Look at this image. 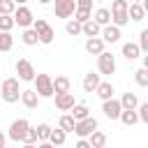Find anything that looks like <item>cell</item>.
I'll return each instance as SVG.
<instances>
[{
    "label": "cell",
    "instance_id": "obj_1",
    "mask_svg": "<svg viewBox=\"0 0 148 148\" xmlns=\"http://www.w3.org/2000/svg\"><path fill=\"white\" fill-rule=\"evenodd\" d=\"M18 95H21V90H18V79H5L2 81V86H0V97L5 99V102H16L18 99Z\"/></svg>",
    "mask_w": 148,
    "mask_h": 148
},
{
    "label": "cell",
    "instance_id": "obj_2",
    "mask_svg": "<svg viewBox=\"0 0 148 148\" xmlns=\"http://www.w3.org/2000/svg\"><path fill=\"white\" fill-rule=\"evenodd\" d=\"M127 0H113L111 2V21L116 23V25H125L127 21H130V16H127Z\"/></svg>",
    "mask_w": 148,
    "mask_h": 148
},
{
    "label": "cell",
    "instance_id": "obj_3",
    "mask_svg": "<svg viewBox=\"0 0 148 148\" xmlns=\"http://www.w3.org/2000/svg\"><path fill=\"white\" fill-rule=\"evenodd\" d=\"M32 28H35V32H37L42 44H51L53 42V28L44 18H32Z\"/></svg>",
    "mask_w": 148,
    "mask_h": 148
},
{
    "label": "cell",
    "instance_id": "obj_4",
    "mask_svg": "<svg viewBox=\"0 0 148 148\" xmlns=\"http://www.w3.org/2000/svg\"><path fill=\"white\" fill-rule=\"evenodd\" d=\"M35 86H37V95L39 97H51L53 95V79L49 74H35Z\"/></svg>",
    "mask_w": 148,
    "mask_h": 148
},
{
    "label": "cell",
    "instance_id": "obj_5",
    "mask_svg": "<svg viewBox=\"0 0 148 148\" xmlns=\"http://www.w3.org/2000/svg\"><path fill=\"white\" fill-rule=\"evenodd\" d=\"M97 67H99L102 74H113L116 72V58L106 51H99L97 53Z\"/></svg>",
    "mask_w": 148,
    "mask_h": 148
},
{
    "label": "cell",
    "instance_id": "obj_6",
    "mask_svg": "<svg viewBox=\"0 0 148 148\" xmlns=\"http://www.w3.org/2000/svg\"><path fill=\"white\" fill-rule=\"evenodd\" d=\"M16 74H18V79L21 81H32L35 79V67H32V62L30 60H25V58H21V60H16Z\"/></svg>",
    "mask_w": 148,
    "mask_h": 148
},
{
    "label": "cell",
    "instance_id": "obj_7",
    "mask_svg": "<svg viewBox=\"0 0 148 148\" xmlns=\"http://www.w3.org/2000/svg\"><path fill=\"white\" fill-rule=\"evenodd\" d=\"M28 127H30V125H28L25 118H16V120L9 125V139H14V141H23Z\"/></svg>",
    "mask_w": 148,
    "mask_h": 148
},
{
    "label": "cell",
    "instance_id": "obj_8",
    "mask_svg": "<svg viewBox=\"0 0 148 148\" xmlns=\"http://www.w3.org/2000/svg\"><path fill=\"white\" fill-rule=\"evenodd\" d=\"M53 2H56L53 12H56V16H60V18L72 16L74 9H76V0H53Z\"/></svg>",
    "mask_w": 148,
    "mask_h": 148
},
{
    "label": "cell",
    "instance_id": "obj_9",
    "mask_svg": "<svg viewBox=\"0 0 148 148\" xmlns=\"http://www.w3.org/2000/svg\"><path fill=\"white\" fill-rule=\"evenodd\" d=\"M92 130H97V120H95V118H90V116H86V118L76 120V125H74V132H76L79 136H88Z\"/></svg>",
    "mask_w": 148,
    "mask_h": 148
},
{
    "label": "cell",
    "instance_id": "obj_10",
    "mask_svg": "<svg viewBox=\"0 0 148 148\" xmlns=\"http://www.w3.org/2000/svg\"><path fill=\"white\" fill-rule=\"evenodd\" d=\"M12 16H14V23H18V25H23V28L32 23V12H30L28 7H14Z\"/></svg>",
    "mask_w": 148,
    "mask_h": 148
},
{
    "label": "cell",
    "instance_id": "obj_11",
    "mask_svg": "<svg viewBox=\"0 0 148 148\" xmlns=\"http://www.w3.org/2000/svg\"><path fill=\"white\" fill-rule=\"evenodd\" d=\"M120 99H113V97H106L104 99V104H102V111H104V116H109L111 120H116L118 118V113H120Z\"/></svg>",
    "mask_w": 148,
    "mask_h": 148
},
{
    "label": "cell",
    "instance_id": "obj_12",
    "mask_svg": "<svg viewBox=\"0 0 148 148\" xmlns=\"http://www.w3.org/2000/svg\"><path fill=\"white\" fill-rule=\"evenodd\" d=\"M72 104H74V95H72L69 90H65V92H56V106H58L60 111H69Z\"/></svg>",
    "mask_w": 148,
    "mask_h": 148
},
{
    "label": "cell",
    "instance_id": "obj_13",
    "mask_svg": "<svg viewBox=\"0 0 148 148\" xmlns=\"http://www.w3.org/2000/svg\"><path fill=\"white\" fill-rule=\"evenodd\" d=\"M18 97H21V102H23L28 109H35V106H37V102H39L37 90H30V88H28V90H21V95H18Z\"/></svg>",
    "mask_w": 148,
    "mask_h": 148
},
{
    "label": "cell",
    "instance_id": "obj_14",
    "mask_svg": "<svg viewBox=\"0 0 148 148\" xmlns=\"http://www.w3.org/2000/svg\"><path fill=\"white\" fill-rule=\"evenodd\" d=\"M81 32H83L86 37H95V35H99V23L90 16L88 21H83V23H81Z\"/></svg>",
    "mask_w": 148,
    "mask_h": 148
},
{
    "label": "cell",
    "instance_id": "obj_15",
    "mask_svg": "<svg viewBox=\"0 0 148 148\" xmlns=\"http://www.w3.org/2000/svg\"><path fill=\"white\" fill-rule=\"evenodd\" d=\"M143 14H146V7H143L141 2H132V5H127V16H130V18L141 21V18H143Z\"/></svg>",
    "mask_w": 148,
    "mask_h": 148
},
{
    "label": "cell",
    "instance_id": "obj_16",
    "mask_svg": "<svg viewBox=\"0 0 148 148\" xmlns=\"http://www.w3.org/2000/svg\"><path fill=\"white\" fill-rule=\"evenodd\" d=\"M102 37H104V42H118V37H120V25H104V30H102Z\"/></svg>",
    "mask_w": 148,
    "mask_h": 148
},
{
    "label": "cell",
    "instance_id": "obj_17",
    "mask_svg": "<svg viewBox=\"0 0 148 148\" xmlns=\"http://www.w3.org/2000/svg\"><path fill=\"white\" fill-rule=\"evenodd\" d=\"M86 51H88V53H99V51H104V39H99L97 35H95V37H88Z\"/></svg>",
    "mask_w": 148,
    "mask_h": 148
},
{
    "label": "cell",
    "instance_id": "obj_18",
    "mask_svg": "<svg viewBox=\"0 0 148 148\" xmlns=\"http://www.w3.org/2000/svg\"><path fill=\"white\" fill-rule=\"evenodd\" d=\"M97 83H99V74H92V72H88V74L83 76V90H86V92H95Z\"/></svg>",
    "mask_w": 148,
    "mask_h": 148
},
{
    "label": "cell",
    "instance_id": "obj_19",
    "mask_svg": "<svg viewBox=\"0 0 148 148\" xmlns=\"http://www.w3.org/2000/svg\"><path fill=\"white\" fill-rule=\"evenodd\" d=\"M118 118H120L127 127H130V125H134V123H139V116H136V111H134V109H120Z\"/></svg>",
    "mask_w": 148,
    "mask_h": 148
},
{
    "label": "cell",
    "instance_id": "obj_20",
    "mask_svg": "<svg viewBox=\"0 0 148 148\" xmlns=\"http://www.w3.org/2000/svg\"><path fill=\"white\" fill-rule=\"evenodd\" d=\"M141 53V49H139V44H134V42H127V44H123V56L127 58V60H132V58H136Z\"/></svg>",
    "mask_w": 148,
    "mask_h": 148
},
{
    "label": "cell",
    "instance_id": "obj_21",
    "mask_svg": "<svg viewBox=\"0 0 148 148\" xmlns=\"http://www.w3.org/2000/svg\"><path fill=\"white\" fill-rule=\"evenodd\" d=\"M95 92H97L102 99H106V97H113V86H111L109 81H104V83L99 81V83H97V88H95Z\"/></svg>",
    "mask_w": 148,
    "mask_h": 148
},
{
    "label": "cell",
    "instance_id": "obj_22",
    "mask_svg": "<svg viewBox=\"0 0 148 148\" xmlns=\"http://www.w3.org/2000/svg\"><path fill=\"white\" fill-rule=\"evenodd\" d=\"M136 104H139V99H136L134 92H123V97H120V106L123 109H136Z\"/></svg>",
    "mask_w": 148,
    "mask_h": 148
},
{
    "label": "cell",
    "instance_id": "obj_23",
    "mask_svg": "<svg viewBox=\"0 0 148 148\" xmlns=\"http://www.w3.org/2000/svg\"><path fill=\"white\" fill-rule=\"evenodd\" d=\"M74 125H76V120L72 118V113H65V116H60V120H58V127L65 130V132H74Z\"/></svg>",
    "mask_w": 148,
    "mask_h": 148
},
{
    "label": "cell",
    "instance_id": "obj_24",
    "mask_svg": "<svg viewBox=\"0 0 148 148\" xmlns=\"http://www.w3.org/2000/svg\"><path fill=\"white\" fill-rule=\"evenodd\" d=\"M92 18H95V21H97L99 25H106V23L111 21V12H109L106 7H99V9H97V12L92 14Z\"/></svg>",
    "mask_w": 148,
    "mask_h": 148
},
{
    "label": "cell",
    "instance_id": "obj_25",
    "mask_svg": "<svg viewBox=\"0 0 148 148\" xmlns=\"http://www.w3.org/2000/svg\"><path fill=\"white\" fill-rule=\"evenodd\" d=\"M65 134H67V132L60 130V127H58V130H51V132H49V141H51L53 146H62V143H65Z\"/></svg>",
    "mask_w": 148,
    "mask_h": 148
},
{
    "label": "cell",
    "instance_id": "obj_26",
    "mask_svg": "<svg viewBox=\"0 0 148 148\" xmlns=\"http://www.w3.org/2000/svg\"><path fill=\"white\" fill-rule=\"evenodd\" d=\"M104 143H106V134L92 130V132H90V146H92V148H102Z\"/></svg>",
    "mask_w": 148,
    "mask_h": 148
},
{
    "label": "cell",
    "instance_id": "obj_27",
    "mask_svg": "<svg viewBox=\"0 0 148 148\" xmlns=\"http://www.w3.org/2000/svg\"><path fill=\"white\" fill-rule=\"evenodd\" d=\"M14 46V37L9 35V30H0V51H9Z\"/></svg>",
    "mask_w": 148,
    "mask_h": 148
},
{
    "label": "cell",
    "instance_id": "obj_28",
    "mask_svg": "<svg viewBox=\"0 0 148 148\" xmlns=\"http://www.w3.org/2000/svg\"><path fill=\"white\" fill-rule=\"evenodd\" d=\"M69 90V79L67 76H56L53 79V92H65Z\"/></svg>",
    "mask_w": 148,
    "mask_h": 148
},
{
    "label": "cell",
    "instance_id": "obj_29",
    "mask_svg": "<svg viewBox=\"0 0 148 148\" xmlns=\"http://www.w3.org/2000/svg\"><path fill=\"white\" fill-rule=\"evenodd\" d=\"M88 111H90V109H88L86 104H76V102L72 104V118H74V120H81V118H86V116H88Z\"/></svg>",
    "mask_w": 148,
    "mask_h": 148
},
{
    "label": "cell",
    "instance_id": "obj_30",
    "mask_svg": "<svg viewBox=\"0 0 148 148\" xmlns=\"http://www.w3.org/2000/svg\"><path fill=\"white\" fill-rule=\"evenodd\" d=\"M16 23H14V16L12 14H0V30H12Z\"/></svg>",
    "mask_w": 148,
    "mask_h": 148
},
{
    "label": "cell",
    "instance_id": "obj_31",
    "mask_svg": "<svg viewBox=\"0 0 148 148\" xmlns=\"http://www.w3.org/2000/svg\"><path fill=\"white\" fill-rule=\"evenodd\" d=\"M74 18L76 21H88L90 18V7H76V12H74Z\"/></svg>",
    "mask_w": 148,
    "mask_h": 148
},
{
    "label": "cell",
    "instance_id": "obj_32",
    "mask_svg": "<svg viewBox=\"0 0 148 148\" xmlns=\"http://www.w3.org/2000/svg\"><path fill=\"white\" fill-rule=\"evenodd\" d=\"M65 30H67V35H79L81 32V21H67V25H65Z\"/></svg>",
    "mask_w": 148,
    "mask_h": 148
},
{
    "label": "cell",
    "instance_id": "obj_33",
    "mask_svg": "<svg viewBox=\"0 0 148 148\" xmlns=\"http://www.w3.org/2000/svg\"><path fill=\"white\" fill-rule=\"evenodd\" d=\"M23 42H25V44H30V46L39 42V37H37V32H35V28H30V30H25V32H23Z\"/></svg>",
    "mask_w": 148,
    "mask_h": 148
},
{
    "label": "cell",
    "instance_id": "obj_34",
    "mask_svg": "<svg viewBox=\"0 0 148 148\" xmlns=\"http://www.w3.org/2000/svg\"><path fill=\"white\" fill-rule=\"evenodd\" d=\"M35 130H37V139H39V141H44V139H49V132H51V127H49L46 123H39V125L35 127Z\"/></svg>",
    "mask_w": 148,
    "mask_h": 148
},
{
    "label": "cell",
    "instance_id": "obj_35",
    "mask_svg": "<svg viewBox=\"0 0 148 148\" xmlns=\"http://www.w3.org/2000/svg\"><path fill=\"white\" fill-rule=\"evenodd\" d=\"M39 139H37V130H32V127H28V132H25V136H23V141L21 143H28V146H32V143H37Z\"/></svg>",
    "mask_w": 148,
    "mask_h": 148
},
{
    "label": "cell",
    "instance_id": "obj_36",
    "mask_svg": "<svg viewBox=\"0 0 148 148\" xmlns=\"http://www.w3.org/2000/svg\"><path fill=\"white\" fill-rule=\"evenodd\" d=\"M14 7H16L14 0H0V14H12Z\"/></svg>",
    "mask_w": 148,
    "mask_h": 148
},
{
    "label": "cell",
    "instance_id": "obj_37",
    "mask_svg": "<svg viewBox=\"0 0 148 148\" xmlns=\"http://www.w3.org/2000/svg\"><path fill=\"white\" fill-rule=\"evenodd\" d=\"M136 83H139V86H148V69H146V67L136 69Z\"/></svg>",
    "mask_w": 148,
    "mask_h": 148
},
{
    "label": "cell",
    "instance_id": "obj_38",
    "mask_svg": "<svg viewBox=\"0 0 148 148\" xmlns=\"http://www.w3.org/2000/svg\"><path fill=\"white\" fill-rule=\"evenodd\" d=\"M139 106V120H148V104H136Z\"/></svg>",
    "mask_w": 148,
    "mask_h": 148
},
{
    "label": "cell",
    "instance_id": "obj_39",
    "mask_svg": "<svg viewBox=\"0 0 148 148\" xmlns=\"http://www.w3.org/2000/svg\"><path fill=\"white\" fill-rule=\"evenodd\" d=\"M139 37H141L139 39V49H148V30H141Z\"/></svg>",
    "mask_w": 148,
    "mask_h": 148
},
{
    "label": "cell",
    "instance_id": "obj_40",
    "mask_svg": "<svg viewBox=\"0 0 148 148\" xmlns=\"http://www.w3.org/2000/svg\"><path fill=\"white\" fill-rule=\"evenodd\" d=\"M76 148H90V141H86V139H79V141H76Z\"/></svg>",
    "mask_w": 148,
    "mask_h": 148
},
{
    "label": "cell",
    "instance_id": "obj_41",
    "mask_svg": "<svg viewBox=\"0 0 148 148\" xmlns=\"http://www.w3.org/2000/svg\"><path fill=\"white\" fill-rule=\"evenodd\" d=\"M76 7H92V0H76Z\"/></svg>",
    "mask_w": 148,
    "mask_h": 148
},
{
    "label": "cell",
    "instance_id": "obj_42",
    "mask_svg": "<svg viewBox=\"0 0 148 148\" xmlns=\"http://www.w3.org/2000/svg\"><path fill=\"white\" fill-rule=\"evenodd\" d=\"M2 146H5V134L0 132V148H2Z\"/></svg>",
    "mask_w": 148,
    "mask_h": 148
},
{
    "label": "cell",
    "instance_id": "obj_43",
    "mask_svg": "<svg viewBox=\"0 0 148 148\" xmlns=\"http://www.w3.org/2000/svg\"><path fill=\"white\" fill-rule=\"evenodd\" d=\"M14 2H16V5H18V2H25V0H14Z\"/></svg>",
    "mask_w": 148,
    "mask_h": 148
},
{
    "label": "cell",
    "instance_id": "obj_44",
    "mask_svg": "<svg viewBox=\"0 0 148 148\" xmlns=\"http://www.w3.org/2000/svg\"><path fill=\"white\" fill-rule=\"evenodd\" d=\"M39 2H51V0H39Z\"/></svg>",
    "mask_w": 148,
    "mask_h": 148
},
{
    "label": "cell",
    "instance_id": "obj_45",
    "mask_svg": "<svg viewBox=\"0 0 148 148\" xmlns=\"http://www.w3.org/2000/svg\"><path fill=\"white\" fill-rule=\"evenodd\" d=\"M132 2H141V0H132Z\"/></svg>",
    "mask_w": 148,
    "mask_h": 148
}]
</instances>
